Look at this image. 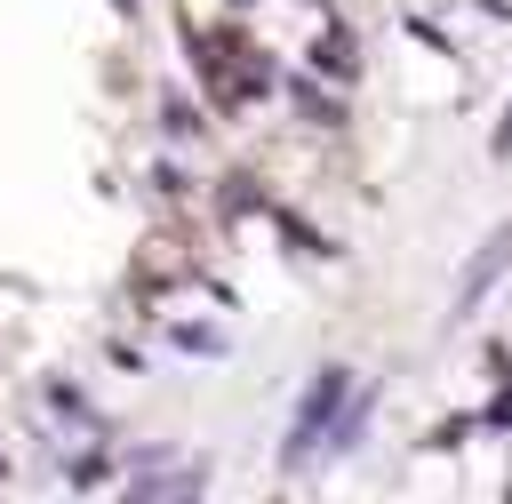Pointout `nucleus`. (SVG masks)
<instances>
[{"mask_svg": "<svg viewBox=\"0 0 512 504\" xmlns=\"http://www.w3.org/2000/svg\"><path fill=\"white\" fill-rule=\"evenodd\" d=\"M184 48H192V64L208 72V88H216V104H224V112H240L248 96H264V88H272V64L248 48V32H240V24L184 32Z\"/></svg>", "mask_w": 512, "mask_h": 504, "instance_id": "obj_1", "label": "nucleus"}, {"mask_svg": "<svg viewBox=\"0 0 512 504\" xmlns=\"http://www.w3.org/2000/svg\"><path fill=\"white\" fill-rule=\"evenodd\" d=\"M344 408H352V368H336V360H328V368L304 384V400H296V424H288V440H280V464L296 472V464L336 432V416H344Z\"/></svg>", "mask_w": 512, "mask_h": 504, "instance_id": "obj_2", "label": "nucleus"}, {"mask_svg": "<svg viewBox=\"0 0 512 504\" xmlns=\"http://www.w3.org/2000/svg\"><path fill=\"white\" fill-rule=\"evenodd\" d=\"M504 264H512V224H496V232L480 240V256L464 264V288H456V304H448V320H472V312L488 304V288L504 280Z\"/></svg>", "mask_w": 512, "mask_h": 504, "instance_id": "obj_3", "label": "nucleus"}, {"mask_svg": "<svg viewBox=\"0 0 512 504\" xmlns=\"http://www.w3.org/2000/svg\"><path fill=\"white\" fill-rule=\"evenodd\" d=\"M208 472L200 464H176V472H128V496H200Z\"/></svg>", "mask_w": 512, "mask_h": 504, "instance_id": "obj_4", "label": "nucleus"}, {"mask_svg": "<svg viewBox=\"0 0 512 504\" xmlns=\"http://www.w3.org/2000/svg\"><path fill=\"white\" fill-rule=\"evenodd\" d=\"M496 160H512V112L496 120Z\"/></svg>", "mask_w": 512, "mask_h": 504, "instance_id": "obj_5", "label": "nucleus"}, {"mask_svg": "<svg viewBox=\"0 0 512 504\" xmlns=\"http://www.w3.org/2000/svg\"><path fill=\"white\" fill-rule=\"evenodd\" d=\"M232 8H248V0H232Z\"/></svg>", "mask_w": 512, "mask_h": 504, "instance_id": "obj_6", "label": "nucleus"}]
</instances>
